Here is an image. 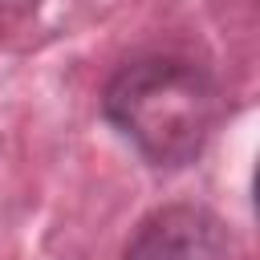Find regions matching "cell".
Here are the masks:
<instances>
[{"label": "cell", "mask_w": 260, "mask_h": 260, "mask_svg": "<svg viewBox=\"0 0 260 260\" xmlns=\"http://www.w3.org/2000/svg\"><path fill=\"white\" fill-rule=\"evenodd\" d=\"M102 114L150 167H187L219 122V85L195 61L142 57L110 77Z\"/></svg>", "instance_id": "1"}, {"label": "cell", "mask_w": 260, "mask_h": 260, "mask_svg": "<svg viewBox=\"0 0 260 260\" xmlns=\"http://www.w3.org/2000/svg\"><path fill=\"white\" fill-rule=\"evenodd\" d=\"M122 260H228V232L207 207L167 203L134 228Z\"/></svg>", "instance_id": "2"}, {"label": "cell", "mask_w": 260, "mask_h": 260, "mask_svg": "<svg viewBox=\"0 0 260 260\" xmlns=\"http://www.w3.org/2000/svg\"><path fill=\"white\" fill-rule=\"evenodd\" d=\"M37 4H41V0H0V41H4L8 32H16V28L37 12Z\"/></svg>", "instance_id": "3"}]
</instances>
